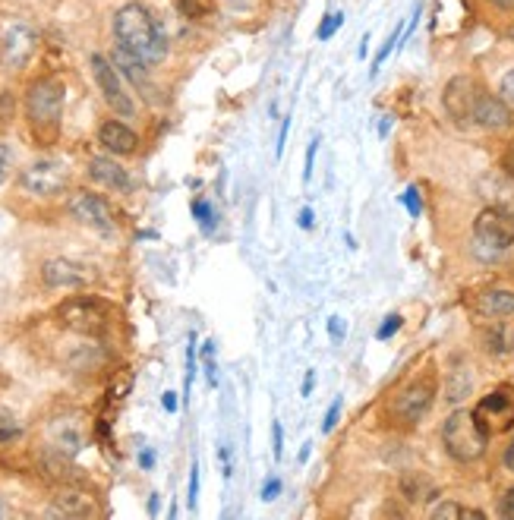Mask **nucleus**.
Segmentation results:
<instances>
[{"instance_id": "1", "label": "nucleus", "mask_w": 514, "mask_h": 520, "mask_svg": "<svg viewBox=\"0 0 514 520\" xmlns=\"http://www.w3.org/2000/svg\"><path fill=\"white\" fill-rule=\"evenodd\" d=\"M114 41L120 51L145 67H155L167 57V38L142 4H123L114 13Z\"/></svg>"}, {"instance_id": "2", "label": "nucleus", "mask_w": 514, "mask_h": 520, "mask_svg": "<svg viewBox=\"0 0 514 520\" xmlns=\"http://www.w3.org/2000/svg\"><path fill=\"white\" fill-rule=\"evenodd\" d=\"M63 89L61 79L54 76H41L35 79L26 89V120L32 129L35 142L38 145H54L61 139V127H63Z\"/></svg>"}, {"instance_id": "3", "label": "nucleus", "mask_w": 514, "mask_h": 520, "mask_svg": "<svg viewBox=\"0 0 514 520\" xmlns=\"http://www.w3.org/2000/svg\"><path fill=\"white\" fill-rule=\"evenodd\" d=\"M442 445L458 464H473L486 454L489 429L476 420L473 410H454L442 426Z\"/></svg>"}, {"instance_id": "4", "label": "nucleus", "mask_w": 514, "mask_h": 520, "mask_svg": "<svg viewBox=\"0 0 514 520\" xmlns=\"http://www.w3.org/2000/svg\"><path fill=\"white\" fill-rule=\"evenodd\" d=\"M54 319L61 322L67 331H76V334H105L111 328V306L105 303L101 297H92V294H76V297H67L63 303H57L54 309Z\"/></svg>"}, {"instance_id": "5", "label": "nucleus", "mask_w": 514, "mask_h": 520, "mask_svg": "<svg viewBox=\"0 0 514 520\" xmlns=\"http://www.w3.org/2000/svg\"><path fill=\"white\" fill-rule=\"evenodd\" d=\"M16 186L32 199H57L70 186V167L57 158H38L19 171Z\"/></svg>"}, {"instance_id": "6", "label": "nucleus", "mask_w": 514, "mask_h": 520, "mask_svg": "<svg viewBox=\"0 0 514 520\" xmlns=\"http://www.w3.org/2000/svg\"><path fill=\"white\" fill-rule=\"evenodd\" d=\"M38 51V32L23 19H10L0 28V70L19 73Z\"/></svg>"}, {"instance_id": "7", "label": "nucleus", "mask_w": 514, "mask_h": 520, "mask_svg": "<svg viewBox=\"0 0 514 520\" xmlns=\"http://www.w3.org/2000/svg\"><path fill=\"white\" fill-rule=\"evenodd\" d=\"M473 240L492 255L505 253L514 246V215L505 208H483L473 221Z\"/></svg>"}, {"instance_id": "8", "label": "nucleus", "mask_w": 514, "mask_h": 520, "mask_svg": "<svg viewBox=\"0 0 514 520\" xmlns=\"http://www.w3.org/2000/svg\"><path fill=\"white\" fill-rule=\"evenodd\" d=\"M89 67H92V76H95V83H98V92H101V98H105V105L120 117H133L136 105H133V98H130L127 85H123V79H120V73H117L114 63L101 54H92Z\"/></svg>"}, {"instance_id": "9", "label": "nucleus", "mask_w": 514, "mask_h": 520, "mask_svg": "<svg viewBox=\"0 0 514 520\" xmlns=\"http://www.w3.org/2000/svg\"><path fill=\"white\" fill-rule=\"evenodd\" d=\"M67 211L73 215V221H79L95 233H114L117 230V218H114L111 205L101 199L98 193H92V189H76L67 202Z\"/></svg>"}, {"instance_id": "10", "label": "nucleus", "mask_w": 514, "mask_h": 520, "mask_svg": "<svg viewBox=\"0 0 514 520\" xmlns=\"http://www.w3.org/2000/svg\"><path fill=\"white\" fill-rule=\"evenodd\" d=\"M41 281L51 290H79L95 281V268L85 265V262L67 259V255H57V259H48L41 265Z\"/></svg>"}, {"instance_id": "11", "label": "nucleus", "mask_w": 514, "mask_h": 520, "mask_svg": "<svg viewBox=\"0 0 514 520\" xmlns=\"http://www.w3.org/2000/svg\"><path fill=\"white\" fill-rule=\"evenodd\" d=\"M432 398H436V382L432 378H423V382L407 385L401 394H394L392 400V416L404 426H414L426 416V410L432 407Z\"/></svg>"}, {"instance_id": "12", "label": "nucleus", "mask_w": 514, "mask_h": 520, "mask_svg": "<svg viewBox=\"0 0 514 520\" xmlns=\"http://www.w3.org/2000/svg\"><path fill=\"white\" fill-rule=\"evenodd\" d=\"M476 420L492 432H508L514 429V388L511 385H502L495 391H489L486 398L476 404Z\"/></svg>"}, {"instance_id": "13", "label": "nucleus", "mask_w": 514, "mask_h": 520, "mask_svg": "<svg viewBox=\"0 0 514 520\" xmlns=\"http://www.w3.org/2000/svg\"><path fill=\"white\" fill-rule=\"evenodd\" d=\"M483 92H486V89H483L476 79L454 76L451 83L445 85V92H442V105H445V111L451 114L454 120L470 123V120H473V111H476V101H480Z\"/></svg>"}, {"instance_id": "14", "label": "nucleus", "mask_w": 514, "mask_h": 520, "mask_svg": "<svg viewBox=\"0 0 514 520\" xmlns=\"http://www.w3.org/2000/svg\"><path fill=\"white\" fill-rule=\"evenodd\" d=\"M85 174H89L92 183L105 189H114V193H130L133 189V180H130V171L111 155H98L85 164Z\"/></svg>"}, {"instance_id": "15", "label": "nucleus", "mask_w": 514, "mask_h": 520, "mask_svg": "<svg viewBox=\"0 0 514 520\" xmlns=\"http://www.w3.org/2000/svg\"><path fill=\"white\" fill-rule=\"evenodd\" d=\"M92 514H95V498L83 486L67 482V486L57 489L51 517H92Z\"/></svg>"}, {"instance_id": "16", "label": "nucleus", "mask_w": 514, "mask_h": 520, "mask_svg": "<svg viewBox=\"0 0 514 520\" xmlns=\"http://www.w3.org/2000/svg\"><path fill=\"white\" fill-rule=\"evenodd\" d=\"M98 145L111 155H133L139 149V136L136 129H130L127 123L120 120H105L98 127Z\"/></svg>"}, {"instance_id": "17", "label": "nucleus", "mask_w": 514, "mask_h": 520, "mask_svg": "<svg viewBox=\"0 0 514 520\" xmlns=\"http://www.w3.org/2000/svg\"><path fill=\"white\" fill-rule=\"evenodd\" d=\"M48 438H51L54 454H63V457H76L85 445L83 426H79L76 420H54L48 429Z\"/></svg>"}, {"instance_id": "18", "label": "nucleus", "mask_w": 514, "mask_h": 520, "mask_svg": "<svg viewBox=\"0 0 514 520\" xmlns=\"http://www.w3.org/2000/svg\"><path fill=\"white\" fill-rule=\"evenodd\" d=\"M476 127L483 129H505L511 127V105H505L502 98H495V95L483 92L480 101H476V111H473V120Z\"/></svg>"}, {"instance_id": "19", "label": "nucleus", "mask_w": 514, "mask_h": 520, "mask_svg": "<svg viewBox=\"0 0 514 520\" xmlns=\"http://www.w3.org/2000/svg\"><path fill=\"white\" fill-rule=\"evenodd\" d=\"M476 312L480 316H489V319H505V316H514V294L511 290H483L476 297Z\"/></svg>"}, {"instance_id": "20", "label": "nucleus", "mask_w": 514, "mask_h": 520, "mask_svg": "<svg viewBox=\"0 0 514 520\" xmlns=\"http://www.w3.org/2000/svg\"><path fill=\"white\" fill-rule=\"evenodd\" d=\"M486 344L492 354H511L514 350V328L508 322H495V328L486 334Z\"/></svg>"}, {"instance_id": "21", "label": "nucleus", "mask_w": 514, "mask_h": 520, "mask_svg": "<svg viewBox=\"0 0 514 520\" xmlns=\"http://www.w3.org/2000/svg\"><path fill=\"white\" fill-rule=\"evenodd\" d=\"M432 517L436 520H483L486 514H483L480 508H464V504L445 502V504H439V508L432 511Z\"/></svg>"}, {"instance_id": "22", "label": "nucleus", "mask_w": 514, "mask_h": 520, "mask_svg": "<svg viewBox=\"0 0 514 520\" xmlns=\"http://www.w3.org/2000/svg\"><path fill=\"white\" fill-rule=\"evenodd\" d=\"M177 10L187 19H209L215 13V0H177Z\"/></svg>"}, {"instance_id": "23", "label": "nucleus", "mask_w": 514, "mask_h": 520, "mask_svg": "<svg viewBox=\"0 0 514 520\" xmlns=\"http://www.w3.org/2000/svg\"><path fill=\"white\" fill-rule=\"evenodd\" d=\"M23 435V423L10 413L6 407H0V445H10Z\"/></svg>"}, {"instance_id": "24", "label": "nucleus", "mask_w": 514, "mask_h": 520, "mask_svg": "<svg viewBox=\"0 0 514 520\" xmlns=\"http://www.w3.org/2000/svg\"><path fill=\"white\" fill-rule=\"evenodd\" d=\"M189 211H193V218L202 224V230H211V227H215V208H211L205 199H193Z\"/></svg>"}, {"instance_id": "25", "label": "nucleus", "mask_w": 514, "mask_h": 520, "mask_svg": "<svg viewBox=\"0 0 514 520\" xmlns=\"http://www.w3.org/2000/svg\"><path fill=\"white\" fill-rule=\"evenodd\" d=\"M344 19H347L344 13H328V16L319 23V28H315V38H319V41H328V38H332V35L337 32V28L344 26Z\"/></svg>"}, {"instance_id": "26", "label": "nucleus", "mask_w": 514, "mask_h": 520, "mask_svg": "<svg viewBox=\"0 0 514 520\" xmlns=\"http://www.w3.org/2000/svg\"><path fill=\"white\" fill-rule=\"evenodd\" d=\"M401 202L407 205L410 218H420V215H423V199H420V189H416V186H407V189H404Z\"/></svg>"}, {"instance_id": "27", "label": "nucleus", "mask_w": 514, "mask_h": 520, "mask_svg": "<svg viewBox=\"0 0 514 520\" xmlns=\"http://www.w3.org/2000/svg\"><path fill=\"white\" fill-rule=\"evenodd\" d=\"M401 325H404V319L398 316V312H392V316H388L385 322H382V328L376 331V338H379V341H388L394 331H401Z\"/></svg>"}, {"instance_id": "28", "label": "nucleus", "mask_w": 514, "mask_h": 520, "mask_svg": "<svg viewBox=\"0 0 514 520\" xmlns=\"http://www.w3.org/2000/svg\"><path fill=\"white\" fill-rule=\"evenodd\" d=\"M498 98L505 101V105L514 107V67L502 76V83H498Z\"/></svg>"}, {"instance_id": "29", "label": "nucleus", "mask_w": 514, "mask_h": 520, "mask_svg": "<svg viewBox=\"0 0 514 520\" xmlns=\"http://www.w3.org/2000/svg\"><path fill=\"white\" fill-rule=\"evenodd\" d=\"M10 171H13V149L6 142H0V183H6Z\"/></svg>"}, {"instance_id": "30", "label": "nucleus", "mask_w": 514, "mask_h": 520, "mask_svg": "<svg viewBox=\"0 0 514 520\" xmlns=\"http://www.w3.org/2000/svg\"><path fill=\"white\" fill-rule=\"evenodd\" d=\"M13 111H16V101H13V95L6 89H0V123L13 120Z\"/></svg>"}, {"instance_id": "31", "label": "nucleus", "mask_w": 514, "mask_h": 520, "mask_svg": "<svg viewBox=\"0 0 514 520\" xmlns=\"http://www.w3.org/2000/svg\"><path fill=\"white\" fill-rule=\"evenodd\" d=\"M196 498H199V464L193 460V467H189V492H187V502L189 508L196 504Z\"/></svg>"}, {"instance_id": "32", "label": "nucleus", "mask_w": 514, "mask_h": 520, "mask_svg": "<svg viewBox=\"0 0 514 520\" xmlns=\"http://www.w3.org/2000/svg\"><path fill=\"white\" fill-rule=\"evenodd\" d=\"M341 407H344V400L337 398L332 407H328V413H325V423H322V432H332L335 426H337V416H341Z\"/></svg>"}, {"instance_id": "33", "label": "nucleus", "mask_w": 514, "mask_h": 520, "mask_svg": "<svg viewBox=\"0 0 514 520\" xmlns=\"http://www.w3.org/2000/svg\"><path fill=\"white\" fill-rule=\"evenodd\" d=\"M278 495H281V479H278V476H268V479L262 482V498H266V502H275Z\"/></svg>"}, {"instance_id": "34", "label": "nucleus", "mask_w": 514, "mask_h": 520, "mask_svg": "<svg viewBox=\"0 0 514 520\" xmlns=\"http://www.w3.org/2000/svg\"><path fill=\"white\" fill-rule=\"evenodd\" d=\"M315 149H319V139H313L310 149H306V171H303V180L313 177V161H315Z\"/></svg>"}, {"instance_id": "35", "label": "nucleus", "mask_w": 514, "mask_h": 520, "mask_svg": "<svg viewBox=\"0 0 514 520\" xmlns=\"http://www.w3.org/2000/svg\"><path fill=\"white\" fill-rule=\"evenodd\" d=\"M344 331H347V328H344V322H341V319H337V316L328 319V334H332V341H341V338H344Z\"/></svg>"}, {"instance_id": "36", "label": "nucleus", "mask_w": 514, "mask_h": 520, "mask_svg": "<svg viewBox=\"0 0 514 520\" xmlns=\"http://www.w3.org/2000/svg\"><path fill=\"white\" fill-rule=\"evenodd\" d=\"M139 467H142V470H152V467H155V451H152V448L139 451Z\"/></svg>"}, {"instance_id": "37", "label": "nucleus", "mask_w": 514, "mask_h": 520, "mask_svg": "<svg viewBox=\"0 0 514 520\" xmlns=\"http://www.w3.org/2000/svg\"><path fill=\"white\" fill-rule=\"evenodd\" d=\"M502 514L505 517H514V489H508V492L502 495Z\"/></svg>"}, {"instance_id": "38", "label": "nucleus", "mask_w": 514, "mask_h": 520, "mask_svg": "<svg viewBox=\"0 0 514 520\" xmlns=\"http://www.w3.org/2000/svg\"><path fill=\"white\" fill-rule=\"evenodd\" d=\"M161 407H164L167 413H174V410H177V394H174V391H164V394H161Z\"/></svg>"}, {"instance_id": "39", "label": "nucleus", "mask_w": 514, "mask_h": 520, "mask_svg": "<svg viewBox=\"0 0 514 520\" xmlns=\"http://www.w3.org/2000/svg\"><path fill=\"white\" fill-rule=\"evenodd\" d=\"M271 435H275V457H281V445H284V435H281V426H271Z\"/></svg>"}, {"instance_id": "40", "label": "nucleus", "mask_w": 514, "mask_h": 520, "mask_svg": "<svg viewBox=\"0 0 514 520\" xmlns=\"http://www.w3.org/2000/svg\"><path fill=\"white\" fill-rule=\"evenodd\" d=\"M502 164H505V171H508V174H511V177H514V145H511V149H508V152H505Z\"/></svg>"}, {"instance_id": "41", "label": "nucleus", "mask_w": 514, "mask_h": 520, "mask_svg": "<svg viewBox=\"0 0 514 520\" xmlns=\"http://www.w3.org/2000/svg\"><path fill=\"white\" fill-rule=\"evenodd\" d=\"M505 467H508V470L514 473V438H511L508 448H505Z\"/></svg>"}, {"instance_id": "42", "label": "nucleus", "mask_w": 514, "mask_h": 520, "mask_svg": "<svg viewBox=\"0 0 514 520\" xmlns=\"http://www.w3.org/2000/svg\"><path fill=\"white\" fill-rule=\"evenodd\" d=\"M300 227H313V208L300 211Z\"/></svg>"}, {"instance_id": "43", "label": "nucleus", "mask_w": 514, "mask_h": 520, "mask_svg": "<svg viewBox=\"0 0 514 520\" xmlns=\"http://www.w3.org/2000/svg\"><path fill=\"white\" fill-rule=\"evenodd\" d=\"M492 4H495L498 10H508V13H514V0H492Z\"/></svg>"}, {"instance_id": "44", "label": "nucleus", "mask_w": 514, "mask_h": 520, "mask_svg": "<svg viewBox=\"0 0 514 520\" xmlns=\"http://www.w3.org/2000/svg\"><path fill=\"white\" fill-rule=\"evenodd\" d=\"M149 514H158V495L149 498Z\"/></svg>"}, {"instance_id": "45", "label": "nucleus", "mask_w": 514, "mask_h": 520, "mask_svg": "<svg viewBox=\"0 0 514 520\" xmlns=\"http://www.w3.org/2000/svg\"><path fill=\"white\" fill-rule=\"evenodd\" d=\"M310 391H313V372L306 376V382H303V394H310Z\"/></svg>"}, {"instance_id": "46", "label": "nucleus", "mask_w": 514, "mask_h": 520, "mask_svg": "<svg viewBox=\"0 0 514 520\" xmlns=\"http://www.w3.org/2000/svg\"><path fill=\"white\" fill-rule=\"evenodd\" d=\"M224 4H227V6H243L246 0H224Z\"/></svg>"}, {"instance_id": "47", "label": "nucleus", "mask_w": 514, "mask_h": 520, "mask_svg": "<svg viewBox=\"0 0 514 520\" xmlns=\"http://www.w3.org/2000/svg\"><path fill=\"white\" fill-rule=\"evenodd\" d=\"M4 514H6V508H4V502H0V517H4Z\"/></svg>"}]
</instances>
